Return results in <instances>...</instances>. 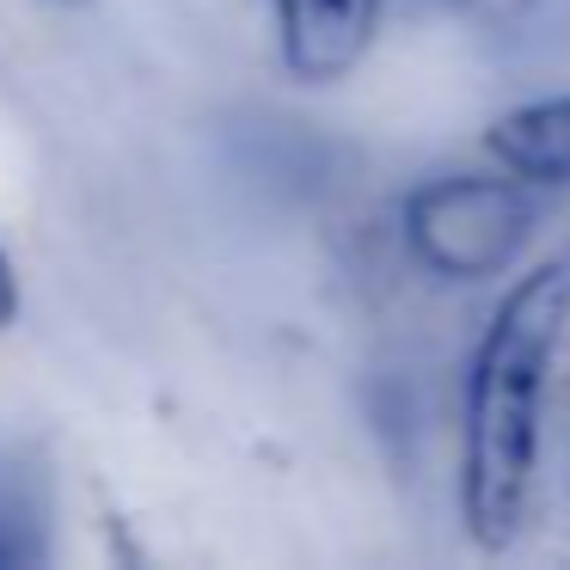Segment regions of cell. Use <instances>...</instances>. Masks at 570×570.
Masks as SVG:
<instances>
[{
  "instance_id": "cell-1",
  "label": "cell",
  "mask_w": 570,
  "mask_h": 570,
  "mask_svg": "<svg viewBox=\"0 0 570 570\" xmlns=\"http://www.w3.org/2000/svg\"><path fill=\"white\" fill-rule=\"evenodd\" d=\"M564 332L570 258H546L515 276L472 344L460 399V521L479 552H509L533 521Z\"/></svg>"
},
{
  "instance_id": "cell-2",
  "label": "cell",
  "mask_w": 570,
  "mask_h": 570,
  "mask_svg": "<svg viewBox=\"0 0 570 570\" xmlns=\"http://www.w3.org/2000/svg\"><path fill=\"white\" fill-rule=\"evenodd\" d=\"M533 185L515 173H442L423 178L399 209L411 258L448 283H484L503 276L533 239Z\"/></svg>"
},
{
  "instance_id": "cell-3",
  "label": "cell",
  "mask_w": 570,
  "mask_h": 570,
  "mask_svg": "<svg viewBox=\"0 0 570 570\" xmlns=\"http://www.w3.org/2000/svg\"><path fill=\"white\" fill-rule=\"evenodd\" d=\"M271 26L288 80L332 87L368 56L381 31V0H271Z\"/></svg>"
},
{
  "instance_id": "cell-4",
  "label": "cell",
  "mask_w": 570,
  "mask_h": 570,
  "mask_svg": "<svg viewBox=\"0 0 570 570\" xmlns=\"http://www.w3.org/2000/svg\"><path fill=\"white\" fill-rule=\"evenodd\" d=\"M484 148L503 173L528 178V185H570V92L503 111L484 129Z\"/></svg>"
},
{
  "instance_id": "cell-5",
  "label": "cell",
  "mask_w": 570,
  "mask_h": 570,
  "mask_svg": "<svg viewBox=\"0 0 570 570\" xmlns=\"http://www.w3.org/2000/svg\"><path fill=\"white\" fill-rule=\"evenodd\" d=\"M497 43H558L570 38V0H454Z\"/></svg>"
},
{
  "instance_id": "cell-6",
  "label": "cell",
  "mask_w": 570,
  "mask_h": 570,
  "mask_svg": "<svg viewBox=\"0 0 570 570\" xmlns=\"http://www.w3.org/2000/svg\"><path fill=\"white\" fill-rule=\"evenodd\" d=\"M19 320V271H13V252L0 246V332Z\"/></svg>"
}]
</instances>
